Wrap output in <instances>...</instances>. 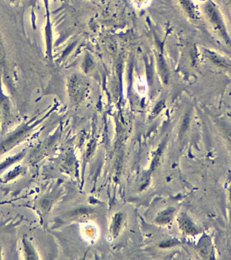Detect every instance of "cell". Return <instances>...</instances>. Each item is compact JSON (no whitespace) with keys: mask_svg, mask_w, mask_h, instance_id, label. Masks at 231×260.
<instances>
[{"mask_svg":"<svg viewBox=\"0 0 231 260\" xmlns=\"http://www.w3.org/2000/svg\"><path fill=\"white\" fill-rule=\"evenodd\" d=\"M206 12L208 18H209V20L211 21V23L213 24L214 29H216V31L220 35V36L223 37V39L228 40V37L226 31L225 27L224 24H223L216 8L214 6V5L209 3V4L206 5Z\"/></svg>","mask_w":231,"mask_h":260,"instance_id":"1","label":"cell"},{"mask_svg":"<svg viewBox=\"0 0 231 260\" xmlns=\"http://www.w3.org/2000/svg\"><path fill=\"white\" fill-rule=\"evenodd\" d=\"M182 227H183V228L186 230L187 232L189 233H195V230L193 226L191 225V224L190 223V221H189L186 219H184L182 221Z\"/></svg>","mask_w":231,"mask_h":260,"instance_id":"2","label":"cell"},{"mask_svg":"<svg viewBox=\"0 0 231 260\" xmlns=\"http://www.w3.org/2000/svg\"><path fill=\"white\" fill-rule=\"evenodd\" d=\"M172 215V211H166V212L161 216L162 218V221H168L169 219L170 218V216Z\"/></svg>","mask_w":231,"mask_h":260,"instance_id":"3","label":"cell"},{"mask_svg":"<svg viewBox=\"0 0 231 260\" xmlns=\"http://www.w3.org/2000/svg\"><path fill=\"white\" fill-rule=\"evenodd\" d=\"M200 250L201 251V254H202V255H203V256L208 255L209 251H208V247H207V246H203V247L201 248Z\"/></svg>","mask_w":231,"mask_h":260,"instance_id":"4","label":"cell"},{"mask_svg":"<svg viewBox=\"0 0 231 260\" xmlns=\"http://www.w3.org/2000/svg\"><path fill=\"white\" fill-rule=\"evenodd\" d=\"M226 136L228 139L231 140V129L226 130Z\"/></svg>","mask_w":231,"mask_h":260,"instance_id":"5","label":"cell"},{"mask_svg":"<svg viewBox=\"0 0 231 260\" xmlns=\"http://www.w3.org/2000/svg\"><path fill=\"white\" fill-rule=\"evenodd\" d=\"M2 57H3V51H2V49L0 46V58H2Z\"/></svg>","mask_w":231,"mask_h":260,"instance_id":"6","label":"cell"},{"mask_svg":"<svg viewBox=\"0 0 231 260\" xmlns=\"http://www.w3.org/2000/svg\"><path fill=\"white\" fill-rule=\"evenodd\" d=\"M230 2H231V0H230Z\"/></svg>","mask_w":231,"mask_h":260,"instance_id":"7","label":"cell"}]
</instances>
